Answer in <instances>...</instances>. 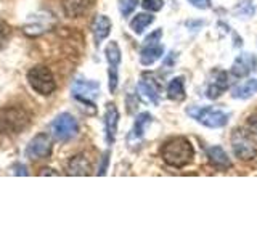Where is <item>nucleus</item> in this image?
Wrapping results in <instances>:
<instances>
[{
  "label": "nucleus",
  "mask_w": 257,
  "mask_h": 241,
  "mask_svg": "<svg viewBox=\"0 0 257 241\" xmlns=\"http://www.w3.org/2000/svg\"><path fill=\"white\" fill-rule=\"evenodd\" d=\"M161 158L171 167L182 169L188 166L195 158V148H193L191 142L185 139V137H172V139L166 140L163 147H161Z\"/></svg>",
  "instance_id": "f257e3e1"
},
{
  "label": "nucleus",
  "mask_w": 257,
  "mask_h": 241,
  "mask_svg": "<svg viewBox=\"0 0 257 241\" xmlns=\"http://www.w3.org/2000/svg\"><path fill=\"white\" fill-rule=\"evenodd\" d=\"M187 114L195 119L196 123L207 129H220L225 127L230 120V112L215 106H190Z\"/></svg>",
  "instance_id": "f03ea898"
},
{
  "label": "nucleus",
  "mask_w": 257,
  "mask_h": 241,
  "mask_svg": "<svg viewBox=\"0 0 257 241\" xmlns=\"http://www.w3.org/2000/svg\"><path fill=\"white\" fill-rule=\"evenodd\" d=\"M28 82L34 88V92L44 96L52 95L56 90V80H55L53 72L47 66H42V64H37V66L29 69Z\"/></svg>",
  "instance_id": "7ed1b4c3"
},
{
  "label": "nucleus",
  "mask_w": 257,
  "mask_h": 241,
  "mask_svg": "<svg viewBox=\"0 0 257 241\" xmlns=\"http://www.w3.org/2000/svg\"><path fill=\"white\" fill-rule=\"evenodd\" d=\"M52 134L56 140L60 142H69L79 134V124L76 117L69 112H61L52 123Z\"/></svg>",
  "instance_id": "20e7f679"
},
{
  "label": "nucleus",
  "mask_w": 257,
  "mask_h": 241,
  "mask_svg": "<svg viewBox=\"0 0 257 241\" xmlns=\"http://www.w3.org/2000/svg\"><path fill=\"white\" fill-rule=\"evenodd\" d=\"M231 148L239 161H254L257 159V147L251 137L244 131H236L231 135Z\"/></svg>",
  "instance_id": "39448f33"
},
{
  "label": "nucleus",
  "mask_w": 257,
  "mask_h": 241,
  "mask_svg": "<svg viewBox=\"0 0 257 241\" xmlns=\"http://www.w3.org/2000/svg\"><path fill=\"white\" fill-rule=\"evenodd\" d=\"M100 95V84L95 82V80H85V79H77L74 84H72V96L87 104V106H93L95 103L93 100Z\"/></svg>",
  "instance_id": "423d86ee"
},
{
  "label": "nucleus",
  "mask_w": 257,
  "mask_h": 241,
  "mask_svg": "<svg viewBox=\"0 0 257 241\" xmlns=\"http://www.w3.org/2000/svg\"><path fill=\"white\" fill-rule=\"evenodd\" d=\"M53 153L52 139L47 134H39L32 139L26 147V156L31 161H40L50 158Z\"/></svg>",
  "instance_id": "0eeeda50"
},
{
  "label": "nucleus",
  "mask_w": 257,
  "mask_h": 241,
  "mask_svg": "<svg viewBox=\"0 0 257 241\" xmlns=\"http://www.w3.org/2000/svg\"><path fill=\"white\" fill-rule=\"evenodd\" d=\"M55 24V18L48 13H42L37 16H31L29 24L24 26V34H28L29 37H37L42 36L45 32H48Z\"/></svg>",
  "instance_id": "6e6552de"
},
{
  "label": "nucleus",
  "mask_w": 257,
  "mask_h": 241,
  "mask_svg": "<svg viewBox=\"0 0 257 241\" xmlns=\"http://www.w3.org/2000/svg\"><path fill=\"white\" fill-rule=\"evenodd\" d=\"M117 126H119V111L114 103H108L106 109H104V135H106V142L109 145H112L116 140Z\"/></svg>",
  "instance_id": "1a4fd4ad"
},
{
  "label": "nucleus",
  "mask_w": 257,
  "mask_h": 241,
  "mask_svg": "<svg viewBox=\"0 0 257 241\" xmlns=\"http://www.w3.org/2000/svg\"><path fill=\"white\" fill-rule=\"evenodd\" d=\"M228 88V76L223 71H214L211 74V80H209L207 88H206V96L209 100H217L222 92Z\"/></svg>",
  "instance_id": "9d476101"
},
{
  "label": "nucleus",
  "mask_w": 257,
  "mask_h": 241,
  "mask_svg": "<svg viewBox=\"0 0 257 241\" xmlns=\"http://www.w3.org/2000/svg\"><path fill=\"white\" fill-rule=\"evenodd\" d=\"M257 61L252 53H241L231 66V74L235 77H247L251 72L255 71Z\"/></svg>",
  "instance_id": "9b49d317"
},
{
  "label": "nucleus",
  "mask_w": 257,
  "mask_h": 241,
  "mask_svg": "<svg viewBox=\"0 0 257 241\" xmlns=\"http://www.w3.org/2000/svg\"><path fill=\"white\" fill-rule=\"evenodd\" d=\"M139 93L143 100L151 103L153 106H159L161 103V90L159 85L151 77H142L139 82Z\"/></svg>",
  "instance_id": "f8f14e48"
},
{
  "label": "nucleus",
  "mask_w": 257,
  "mask_h": 241,
  "mask_svg": "<svg viewBox=\"0 0 257 241\" xmlns=\"http://www.w3.org/2000/svg\"><path fill=\"white\" fill-rule=\"evenodd\" d=\"M28 114H24L20 109H7L4 117L0 119V124L8 132H16L21 131L24 126H28Z\"/></svg>",
  "instance_id": "ddd939ff"
},
{
  "label": "nucleus",
  "mask_w": 257,
  "mask_h": 241,
  "mask_svg": "<svg viewBox=\"0 0 257 241\" xmlns=\"http://www.w3.org/2000/svg\"><path fill=\"white\" fill-rule=\"evenodd\" d=\"M151 123H153V116L150 112H140V114L137 116L132 131L128 134V145H131V147H132V143H140L143 140L145 134L148 131V126Z\"/></svg>",
  "instance_id": "4468645a"
},
{
  "label": "nucleus",
  "mask_w": 257,
  "mask_h": 241,
  "mask_svg": "<svg viewBox=\"0 0 257 241\" xmlns=\"http://www.w3.org/2000/svg\"><path fill=\"white\" fill-rule=\"evenodd\" d=\"M111 28H112V23H111V20L108 18V16L98 15L93 20L92 32H93V39H95V45L96 47H100L103 40L111 34Z\"/></svg>",
  "instance_id": "2eb2a0df"
},
{
  "label": "nucleus",
  "mask_w": 257,
  "mask_h": 241,
  "mask_svg": "<svg viewBox=\"0 0 257 241\" xmlns=\"http://www.w3.org/2000/svg\"><path fill=\"white\" fill-rule=\"evenodd\" d=\"M206 155H207L209 163L215 169H219V171H227V169L231 167V161L222 147H217V145L215 147H209L206 150Z\"/></svg>",
  "instance_id": "dca6fc26"
},
{
  "label": "nucleus",
  "mask_w": 257,
  "mask_h": 241,
  "mask_svg": "<svg viewBox=\"0 0 257 241\" xmlns=\"http://www.w3.org/2000/svg\"><path fill=\"white\" fill-rule=\"evenodd\" d=\"M95 0H61L63 12L66 13L69 18H77V16L84 15L88 8L93 5Z\"/></svg>",
  "instance_id": "f3484780"
},
{
  "label": "nucleus",
  "mask_w": 257,
  "mask_h": 241,
  "mask_svg": "<svg viewBox=\"0 0 257 241\" xmlns=\"http://www.w3.org/2000/svg\"><path fill=\"white\" fill-rule=\"evenodd\" d=\"M92 171L90 161L85 155H76L69 159L68 163V174L69 175H88Z\"/></svg>",
  "instance_id": "a211bd4d"
},
{
  "label": "nucleus",
  "mask_w": 257,
  "mask_h": 241,
  "mask_svg": "<svg viewBox=\"0 0 257 241\" xmlns=\"http://www.w3.org/2000/svg\"><path fill=\"white\" fill-rule=\"evenodd\" d=\"M164 55V45L163 44H153L145 45L143 50L140 52V63L143 66H151L153 63H156L159 58H163Z\"/></svg>",
  "instance_id": "6ab92c4d"
},
{
  "label": "nucleus",
  "mask_w": 257,
  "mask_h": 241,
  "mask_svg": "<svg viewBox=\"0 0 257 241\" xmlns=\"http://www.w3.org/2000/svg\"><path fill=\"white\" fill-rule=\"evenodd\" d=\"M255 93H257V79H247V80H244V82L238 84L231 90V96L236 100L251 98V96Z\"/></svg>",
  "instance_id": "aec40b11"
},
{
  "label": "nucleus",
  "mask_w": 257,
  "mask_h": 241,
  "mask_svg": "<svg viewBox=\"0 0 257 241\" xmlns=\"http://www.w3.org/2000/svg\"><path fill=\"white\" fill-rule=\"evenodd\" d=\"M167 96L172 101H182L185 98V77L177 76L167 85Z\"/></svg>",
  "instance_id": "412c9836"
},
{
  "label": "nucleus",
  "mask_w": 257,
  "mask_h": 241,
  "mask_svg": "<svg viewBox=\"0 0 257 241\" xmlns=\"http://www.w3.org/2000/svg\"><path fill=\"white\" fill-rule=\"evenodd\" d=\"M155 21V16L150 13H139L134 16V20L131 21V29L135 34H143V31L147 29L150 24Z\"/></svg>",
  "instance_id": "4be33fe9"
},
{
  "label": "nucleus",
  "mask_w": 257,
  "mask_h": 241,
  "mask_svg": "<svg viewBox=\"0 0 257 241\" xmlns=\"http://www.w3.org/2000/svg\"><path fill=\"white\" fill-rule=\"evenodd\" d=\"M104 56H106L109 68L117 69V66L120 64V48H119L117 42H114V40L108 42L106 48H104Z\"/></svg>",
  "instance_id": "5701e85b"
},
{
  "label": "nucleus",
  "mask_w": 257,
  "mask_h": 241,
  "mask_svg": "<svg viewBox=\"0 0 257 241\" xmlns=\"http://www.w3.org/2000/svg\"><path fill=\"white\" fill-rule=\"evenodd\" d=\"M117 7H119V12L120 15L127 18L137 7H139V0H117Z\"/></svg>",
  "instance_id": "b1692460"
},
{
  "label": "nucleus",
  "mask_w": 257,
  "mask_h": 241,
  "mask_svg": "<svg viewBox=\"0 0 257 241\" xmlns=\"http://www.w3.org/2000/svg\"><path fill=\"white\" fill-rule=\"evenodd\" d=\"M10 36H12V28L5 21H0V50L7 47Z\"/></svg>",
  "instance_id": "393cba45"
},
{
  "label": "nucleus",
  "mask_w": 257,
  "mask_h": 241,
  "mask_svg": "<svg viewBox=\"0 0 257 241\" xmlns=\"http://www.w3.org/2000/svg\"><path fill=\"white\" fill-rule=\"evenodd\" d=\"M142 7L148 12H159V10H163L164 0H143Z\"/></svg>",
  "instance_id": "a878e982"
},
{
  "label": "nucleus",
  "mask_w": 257,
  "mask_h": 241,
  "mask_svg": "<svg viewBox=\"0 0 257 241\" xmlns=\"http://www.w3.org/2000/svg\"><path fill=\"white\" fill-rule=\"evenodd\" d=\"M108 76H109V92L114 93L117 88V80H119V72L117 69H108Z\"/></svg>",
  "instance_id": "bb28decb"
},
{
  "label": "nucleus",
  "mask_w": 257,
  "mask_h": 241,
  "mask_svg": "<svg viewBox=\"0 0 257 241\" xmlns=\"http://www.w3.org/2000/svg\"><path fill=\"white\" fill-rule=\"evenodd\" d=\"M161 37H163V31L158 29V31H155V32H151L150 36L145 37L143 44H145V45H153V44H158L159 40H161Z\"/></svg>",
  "instance_id": "cd10ccee"
},
{
  "label": "nucleus",
  "mask_w": 257,
  "mask_h": 241,
  "mask_svg": "<svg viewBox=\"0 0 257 241\" xmlns=\"http://www.w3.org/2000/svg\"><path fill=\"white\" fill-rule=\"evenodd\" d=\"M188 2H190L193 7L199 8V10H206V8L211 7V2H212V0H188Z\"/></svg>",
  "instance_id": "c85d7f7f"
},
{
  "label": "nucleus",
  "mask_w": 257,
  "mask_h": 241,
  "mask_svg": "<svg viewBox=\"0 0 257 241\" xmlns=\"http://www.w3.org/2000/svg\"><path fill=\"white\" fill-rule=\"evenodd\" d=\"M108 163H109V153H104V155H103V159H101V166H100V169H98V175H104V174H106Z\"/></svg>",
  "instance_id": "c756f323"
},
{
  "label": "nucleus",
  "mask_w": 257,
  "mask_h": 241,
  "mask_svg": "<svg viewBox=\"0 0 257 241\" xmlns=\"http://www.w3.org/2000/svg\"><path fill=\"white\" fill-rule=\"evenodd\" d=\"M249 127H251V131L257 134V117H251L249 120Z\"/></svg>",
  "instance_id": "7c9ffc66"
},
{
  "label": "nucleus",
  "mask_w": 257,
  "mask_h": 241,
  "mask_svg": "<svg viewBox=\"0 0 257 241\" xmlns=\"http://www.w3.org/2000/svg\"><path fill=\"white\" fill-rule=\"evenodd\" d=\"M16 169H18V171H16V174H18V175H28V169L24 166L18 164V166H16Z\"/></svg>",
  "instance_id": "2f4dec72"
},
{
  "label": "nucleus",
  "mask_w": 257,
  "mask_h": 241,
  "mask_svg": "<svg viewBox=\"0 0 257 241\" xmlns=\"http://www.w3.org/2000/svg\"><path fill=\"white\" fill-rule=\"evenodd\" d=\"M40 175H58V172H55L53 169H42Z\"/></svg>",
  "instance_id": "473e14b6"
}]
</instances>
